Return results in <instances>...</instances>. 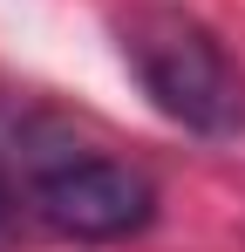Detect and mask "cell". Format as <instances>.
I'll list each match as a JSON object with an SVG mask.
<instances>
[{
    "mask_svg": "<svg viewBox=\"0 0 245 252\" xmlns=\"http://www.w3.org/2000/svg\"><path fill=\"white\" fill-rule=\"evenodd\" d=\"M21 191L48 232L82 239V246H116L157 218L150 170H136L95 136H82L68 116L21 123Z\"/></svg>",
    "mask_w": 245,
    "mask_h": 252,
    "instance_id": "obj_1",
    "label": "cell"
},
{
    "mask_svg": "<svg viewBox=\"0 0 245 252\" xmlns=\"http://www.w3.org/2000/svg\"><path fill=\"white\" fill-rule=\"evenodd\" d=\"M116 48L150 109L170 116L191 136H239L245 129V75L232 68L225 41L204 28L198 14L170 0H136L116 14Z\"/></svg>",
    "mask_w": 245,
    "mask_h": 252,
    "instance_id": "obj_2",
    "label": "cell"
},
{
    "mask_svg": "<svg viewBox=\"0 0 245 252\" xmlns=\"http://www.w3.org/2000/svg\"><path fill=\"white\" fill-rule=\"evenodd\" d=\"M14 205H21V198H14V184H7V164H0V252L14 246Z\"/></svg>",
    "mask_w": 245,
    "mask_h": 252,
    "instance_id": "obj_3",
    "label": "cell"
}]
</instances>
